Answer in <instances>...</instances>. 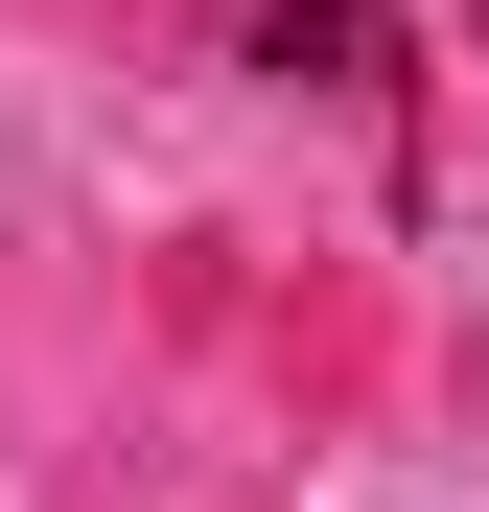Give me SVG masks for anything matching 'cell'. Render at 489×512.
Returning <instances> with one entry per match:
<instances>
[{"label": "cell", "mask_w": 489, "mask_h": 512, "mask_svg": "<svg viewBox=\"0 0 489 512\" xmlns=\"http://www.w3.org/2000/svg\"><path fill=\"white\" fill-rule=\"evenodd\" d=\"M257 70H326V94H396V70H373V0H257Z\"/></svg>", "instance_id": "1"}]
</instances>
